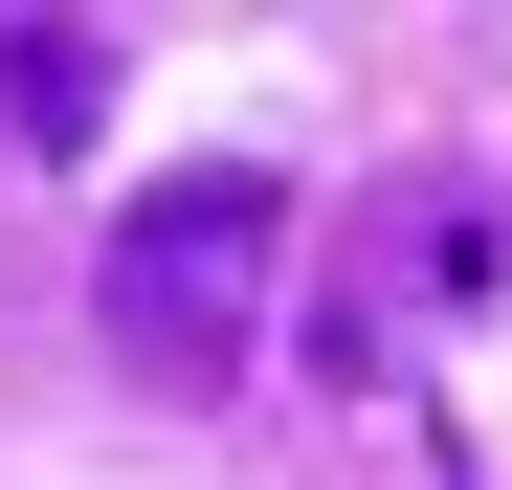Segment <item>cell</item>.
<instances>
[{
	"label": "cell",
	"instance_id": "cell-1",
	"mask_svg": "<svg viewBox=\"0 0 512 490\" xmlns=\"http://www.w3.org/2000/svg\"><path fill=\"white\" fill-rule=\"evenodd\" d=\"M268 268H290V179L268 156H201V179H156L112 223V335L156 379H223L245 335H268Z\"/></svg>",
	"mask_w": 512,
	"mask_h": 490
},
{
	"label": "cell",
	"instance_id": "cell-2",
	"mask_svg": "<svg viewBox=\"0 0 512 490\" xmlns=\"http://www.w3.org/2000/svg\"><path fill=\"white\" fill-rule=\"evenodd\" d=\"M90 112H112V45L90 23H0V134H23V156H90Z\"/></svg>",
	"mask_w": 512,
	"mask_h": 490
}]
</instances>
